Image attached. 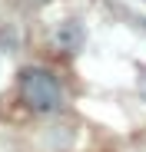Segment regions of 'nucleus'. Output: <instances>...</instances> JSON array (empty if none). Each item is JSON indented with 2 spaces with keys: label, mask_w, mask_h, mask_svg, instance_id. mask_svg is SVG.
<instances>
[{
  "label": "nucleus",
  "mask_w": 146,
  "mask_h": 152,
  "mask_svg": "<svg viewBox=\"0 0 146 152\" xmlns=\"http://www.w3.org/2000/svg\"><path fill=\"white\" fill-rule=\"evenodd\" d=\"M20 96H23V103H27L33 113H57L66 103L60 80L50 69H43V66L23 69V76H20Z\"/></svg>",
  "instance_id": "f257e3e1"
},
{
  "label": "nucleus",
  "mask_w": 146,
  "mask_h": 152,
  "mask_svg": "<svg viewBox=\"0 0 146 152\" xmlns=\"http://www.w3.org/2000/svg\"><path fill=\"white\" fill-rule=\"evenodd\" d=\"M30 4H43V0H30Z\"/></svg>",
  "instance_id": "7ed1b4c3"
},
{
  "label": "nucleus",
  "mask_w": 146,
  "mask_h": 152,
  "mask_svg": "<svg viewBox=\"0 0 146 152\" xmlns=\"http://www.w3.org/2000/svg\"><path fill=\"white\" fill-rule=\"evenodd\" d=\"M83 40H86V33L80 27V20H63L60 27L53 30V43L60 50H66V53H77V50L83 46Z\"/></svg>",
  "instance_id": "f03ea898"
}]
</instances>
